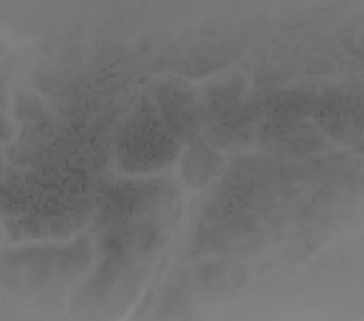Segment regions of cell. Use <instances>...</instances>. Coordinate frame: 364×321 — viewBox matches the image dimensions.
I'll use <instances>...</instances> for the list:
<instances>
[{"instance_id":"4","label":"cell","mask_w":364,"mask_h":321,"mask_svg":"<svg viewBox=\"0 0 364 321\" xmlns=\"http://www.w3.org/2000/svg\"><path fill=\"white\" fill-rule=\"evenodd\" d=\"M178 150L177 141L164 127L161 119L144 109L124 133L119 160L129 172H150L170 163Z\"/></svg>"},{"instance_id":"3","label":"cell","mask_w":364,"mask_h":321,"mask_svg":"<svg viewBox=\"0 0 364 321\" xmlns=\"http://www.w3.org/2000/svg\"><path fill=\"white\" fill-rule=\"evenodd\" d=\"M93 213V205L85 196L43 197L28 211L9 222L11 236L17 240H50L68 236L85 224Z\"/></svg>"},{"instance_id":"2","label":"cell","mask_w":364,"mask_h":321,"mask_svg":"<svg viewBox=\"0 0 364 321\" xmlns=\"http://www.w3.org/2000/svg\"><path fill=\"white\" fill-rule=\"evenodd\" d=\"M174 202V189L165 183H131L106 192L95 219L106 229L138 222L162 223L173 212Z\"/></svg>"},{"instance_id":"8","label":"cell","mask_w":364,"mask_h":321,"mask_svg":"<svg viewBox=\"0 0 364 321\" xmlns=\"http://www.w3.org/2000/svg\"><path fill=\"white\" fill-rule=\"evenodd\" d=\"M220 162V157L206 145H193L183 157V179L193 189H203L217 173Z\"/></svg>"},{"instance_id":"5","label":"cell","mask_w":364,"mask_h":321,"mask_svg":"<svg viewBox=\"0 0 364 321\" xmlns=\"http://www.w3.org/2000/svg\"><path fill=\"white\" fill-rule=\"evenodd\" d=\"M262 240L257 219L242 217L206 218L196 229L193 249L198 254H242L252 251Z\"/></svg>"},{"instance_id":"1","label":"cell","mask_w":364,"mask_h":321,"mask_svg":"<svg viewBox=\"0 0 364 321\" xmlns=\"http://www.w3.org/2000/svg\"><path fill=\"white\" fill-rule=\"evenodd\" d=\"M90 259L88 247L80 244L68 247H31L3 258L4 279L27 293H47L81 274Z\"/></svg>"},{"instance_id":"7","label":"cell","mask_w":364,"mask_h":321,"mask_svg":"<svg viewBox=\"0 0 364 321\" xmlns=\"http://www.w3.org/2000/svg\"><path fill=\"white\" fill-rule=\"evenodd\" d=\"M164 127L176 138H184L194 129L196 110L194 95L178 87H162L157 92Z\"/></svg>"},{"instance_id":"6","label":"cell","mask_w":364,"mask_h":321,"mask_svg":"<svg viewBox=\"0 0 364 321\" xmlns=\"http://www.w3.org/2000/svg\"><path fill=\"white\" fill-rule=\"evenodd\" d=\"M165 237L162 223H127L105 229L99 247L106 259L119 266H132L153 256Z\"/></svg>"}]
</instances>
